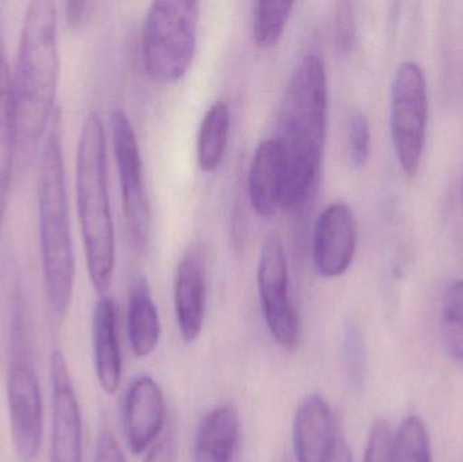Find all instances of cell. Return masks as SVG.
I'll use <instances>...</instances> for the list:
<instances>
[{
	"instance_id": "obj_24",
	"label": "cell",
	"mask_w": 463,
	"mask_h": 462,
	"mask_svg": "<svg viewBox=\"0 0 463 462\" xmlns=\"http://www.w3.org/2000/svg\"><path fill=\"white\" fill-rule=\"evenodd\" d=\"M372 148V132L364 111L355 110L348 121V159L354 168L366 165Z\"/></svg>"
},
{
	"instance_id": "obj_16",
	"label": "cell",
	"mask_w": 463,
	"mask_h": 462,
	"mask_svg": "<svg viewBox=\"0 0 463 462\" xmlns=\"http://www.w3.org/2000/svg\"><path fill=\"white\" fill-rule=\"evenodd\" d=\"M92 350L98 382L106 395H114L121 385L122 353L117 306L108 295L100 296L94 306Z\"/></svg>"
},
{
	"instance_id": "obj_26",
	"label": "cell",
	"mask_w": 463,
	"mask_h": 462,
	"mask_svg": "<svg viewBox=\"0 0 463 462\" xmlns=\"http://www.w3.org/2000/svg\"><path fill=\"white\" fill-rule=\"evenodd\" d=\"M335 37L342 53H348L355 43V14L350 2L337 3Z\"/></svg>"
},
{
	"instance_id": "obj_14",
	"label": "cell",
	"mask_w": 463,
	"mask_h": 462,
	"mask_svg": "<svg viewBox=\"0 0 463 462\" xmlns=\"http://www.w3.org/2000/svg\"><path fill=\"white\" fill-rule=\"evenodd\" d=\"M340 442L336 418L328 401L320 395L305 398L293 423L297 462H334Z\"/></svg>"
},
{
	"instance_id": "obj_27",
	"label": "cell",
	"mask_w": 463,
	"mask_h": 462,
	"mask_svg": "<svg viewBox=\"0 0 463 462\" xmlns=\"http://www.w3.org/2000/svg\"><path fill=\"white\" fill-rule=\"evenodd\" d=\"M143 462H178L175 429H165L160 438L146 450Z\"/></svg>"
},
{
	"instance_id": "obj_1",
	"label": "cell",
	"mask_w": 463,
	"mask_h": 462,
	"mask_svg": "<svg viewBox=\"0 0 463 462\" xmlns=\"http://www.w3.org/2000/svg\"><path fill=\"white\" fill-rule=\"evenodd\" d=\"M60 79L57 7L52 0L27 5L11 73L16 127V167H24L54 118Z\"/></svg>"
},
{
	"instance_id": "obj_5",
	"label": "cell",
	"mask_w": 463,
	"mask_h": 462,
	"mask_svg": "<svg viewBox=\"0 0 463 462\" xmlns=\"http://www.w3.org/2000/svg\"><path fill=\"white\" fill-rule=\"evenodd\" d=\"M198 21L194 0L152 3L143 30L144 68L152 80L171 84L186 75L197 49Z\"/></svg>"
},
{
	"instance_id": "obj_22",
	"label": "cell",
	"mask_w": 463,
	"mask_h": 462,
	"mask_svg": "<svg viewBox=\"0 0 463 462\" xmlns=\"http://www.w3.org/2000/svg\"><path fill=\"white\" fill-rule=\"evenodd\" d=\"M389 462H432L429 430L420 418L408 417L392 437Z\"/></svg>"
},
{
	"instance_id": "obj_11",
	"label": "cell",
	"mask_w": 463,
	"mask_h": 462,
	"mask_svg": "<svg viewBox=\"0 0 463 462\" xmlns=\"http://www.w3.org/2000/svg\"><path fill=\"white\" fill-rule=\"evenodd\" d=\"M358 231L353 209L345 203L326 206L313 231V263L326 278L342 276L355 257Z\"/></svg>"
},
{
	"instance_id": "obj_12",
	"label": "cell",
	"mask_w": 463,
	"mask_h": 462,
	"mask_svg": "<svg viewBox=\"0 0 463 462\" xmlns=\"http://www.w3.org/2000/svg\"><path fill=\"white\" fill-rule=\"evenodd\" d=\"M174 306L182 339L193 344L203 333L208 308V252L201 243L192 244L179 262Z\"/></svg>"
},
{
	"instance_id": "obj_15",
	"label": "cell",
	"mask_w": 463,
	"mask_h": 462,
	"mask_svg": "<svg viewBox=\"0 0 463 462\" xmlns=\"http://www.w3.org/2000/svg\"><path fill=\"white\" fill-rule=\"evenodd\" d=\"M286 159L277 138L259 144L248 171V197L256 214L269 219L283 206Z\"/></svg>"
},
{
	"instance_id": "obj_3",
	"label": "cell",
	"mask_w": 463,
	"mask_h": 462,
	"mask_svg": "<svg viewBox=\"0 0 463 462\" xmlns=\"http://www.w3.org/2000/svg\"><path fill=\"white\" fill-rule=\"evenodd\" d=\"M37 203L46 296L52 311L62 317L72 303L75 255L71 236L60 118L56 116L43 138L38 165Z\"/></svg>"
},
{
	"instance_id": "obj_20",
	"label": "cell",
	"mask_w": 463,
	"mask_h": 462,
	"mask_svg": "<svg viewBox=\"0 0 463 462\" xmlns=\"http://www.w3.org/2000/svg\"><path fill=\"white\" fill-rule=\"evenodd\" d=\"M230 132V106L225 100H216L206 111L198 133L197 160L201 170L213 173L222 165Z\"/></svg>"
},
{
	"instance_id": "obj_19",
	"label": "cell",
	"mask_w": 463,
	"mask_h": 462,
	"mask_svg": "<svg viewBox=\"0 0 463 462\" xmlns=\"http://www.w3.org/2000/svg\"><path fill=\"white\" fill-rule=\"evenodd\" d=\"M16 165V127L11 71L0 52V231L7 209L11 176Z\"/></svg>"
},
{
	"instance_id": "obj_2",
	"label": "cell",
	"mask_w": 463,
	"mask_h": 462,
	"mask_svg": "<svg viewBox=\"0 0 463 462\" xmlns=\"http://www.w3.org/2000/svg\"><path fill=\"white\" fill-rule=\"evenodd\" d=\"M328 129V79L317 54L294 68L286 90L277 140L286 159L282 209L298 212L315 194Z\"/></svg>"
},
{
	"instance_id": "obj_28",
	"label": "cell",
	"mask_w": 463,
	"mask_h": 462,
	"mask_svg": "<svg viewBox=\"0 0 463 462\" xmlns=\"http://www.w3.org/2000/svg\"><path fill=\"white\" fill-rule=\"evenodd\" d=\"M95 3L84 0H71L65 3V22L71 29L84 26L94 13Z\"/></svg>"
},
{
	"instance_id": "obj_21",
	"label": "cell",
	"mask_w": 463,
	"mask_h": 462,
	"mask_svg": "<svg viewBox=\"0 0 463 462\" xmlns=\"http://www.w3.org/2000/svg\"><path fill=\"white\" fill-rule=\"evenodd\" d=\"M294 2L260 0L252 10V37L258 48L271 49L278 45L290 19Z\"/></svg>"
},
{
	"instance_id": "obj_23",
	"label": "cell",
	"mask_w": 463,
	"mask_h": 462,
	"mask_svg": "<svg viewBox=\"0 0 463 462\" xmlns=\"http://www.w3.org/2000/svg\"><path fill=\"white\" fill-rule=\"evenodd\" d=\"M440 333L448 354L453 360L463 361V279L454 282L446 293Z\"/></svg>"
},
{
	"instance_id": "obj_25",
	"label": "cell",
	"mask_w": 463,
	"mask_h": 462,
	"mask_svg": "<svg viewBox=\"0 0 463 462\" xmlns=\"http://www.w3.org/2000/svg\"><path fill=\"white\" fill-rule=\"evenodd\" d=\"M391 441V426L386 420H375L367 437L364 462H389Z\"/></svg>"
},
{
	"instance_id": "obj_6",
	"label": "cell",
	"mask_w": 463,
	"mask_h": 462,
	"mask_svg": "<svg viewBox=\"0 0 463 462\" xmlns=\"http://www.w3.org/2000/svg\"><path fill=\"white\" fill-rule=\"evenodd\" d=\"M427 124L429 94L423 71L416 62H404L392 84L391 135L397 159L410 176L420 165Z\"/></svg>"
},
{
	"instance_id": "obj_7",
	"label": "cell",
	"mask_w": 463,
	"mask_h": 462,
	"mask_svg": "<svg viewBox=\"0 0 463 462\" xmlns=\"http://www.w3.org/2000/svg\"><path fill=\"white\" fill-rule=\"evenodd\" d=\"M258 292L269 335L282 349H296L301 341V319L290 295L285 244L277 233L267 235L261 244Z\"/></svg>"
},
{
	"instance_id": "obj_13",
	"label": "cell",
	"mask_w": 463,
	"mask_h": 462,
	"mask_svg": "<svg viewBox=\"0 0 463 462\" xmlns=\"http://www.w3.org/2000/svg\"><path fill=\"white\" fill-rule=\"evenodd\" d=\"M122 420L133 455L146 453L165 433L167 404L162 388L152 377H137L128 388Z\"/></svg>"
},
{
	"instance_id": "obj_10",
	"label": "cell",
	"mask_w": 463,
	"mask_h": 462,
	"mask_svg": "<svg viewBox=\"0 0 463 462\" xmlns=\"http://www.w3.org/2000/svg\"><path fill=\"white\" fill-rule=\"evenodd\" d=\"M52 415L51 462H83V425L80 406L64 353L51 354Z\"/></svg>"
},
{
	"instance_id": "obj_4",
	"label": "cell",
	"mask_w": 463,
	"mask_h": 462,
	"mask_svg": "<svg viewBox=\"0 0 463 462\" xmlns=\"http://www.w3.org/2000/svg\"><path fill=\"white\" fill-rule=\"evenodd\" d=\"M76 203L92 287L106 295L116 268V235L109 194L105 127L97 113L81 125L76 152Z\"/></svg>"
},
{
	"instance_id": "obj_8",
	"label": "cell",
	"mask_w": 463,
	"mask_h": 462,
	"mask_svg": "<svg viewBox=\"0 0 463 462\" xmlns=\"http://www.w3.org/2000/svg\"><path fill=\"white\" fill-rule=\"evenodd\" d=\"M110 127L128 231L135 246L144 250L151 236L152 216L140 146L132 122L121 108L111 111Z\"/></svg>"
},
{
	"instance_id": "obj_17",
	"label": "cell",
	"mask_w": 463,
	"mask_h": 462,
	"mask_svg": "<svg viewBox=\"0 0 463 462\" xmlns=\"http://www.w3.org/2000/svg\"><path fill=\"white\" fill-rule=\"evenodd\" d=\"M240 442V418L230 404L203 417L194 441V462H233Z\"/></svg>"
},
{
	"instance_id": "obj_9",
	"label": "cell",
	"mask_w": 463,
	"mask_h": 462,
	"mask_svg": "<svg viewBox=\"0 0 463 462\" xmlns=\"http://www.w3.org/2000/svg\"><path fill=\"white\" fill-rule=\"evenodd\" d=\"M11 438L19 462H35L43 437V406L37 373L24 354L13 358L7 374Z\"/></svg>"
},
{
	"instance_id": "obj_18",
	"label": "cell",
	"mask_w": 463,
	"mask_h": 462,
	"mask_svg": "<svg viewBox=\"0 0 463 462\" xmlns=\"http://www.w3.org/2000/svg\"><path fill=\"white\" fill-rule=\"evenodd\" d=\"M162 335V323L151 288L146 278L137 279L130 290L128 304V338L133 354L146 358L156 350Z\"/></svg>"
}]
</instances>
